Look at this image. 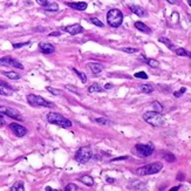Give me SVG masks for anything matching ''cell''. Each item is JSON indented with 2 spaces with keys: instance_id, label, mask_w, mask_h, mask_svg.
<instances>
[{
  "instance_id": "35",
  "label": "cell",
  "mask_w": 191,
  "mask_h": 191,
  "mask_svg": "<svg viewBox=\"0 0 191 191\" xmlns=\"http://www.w3.org/2000/svg\"><path fill=\"white\" fill-rule=\"evenodd\" d=\"M175 52H176V54L179 55V57H187V54H188V52H187L184 48H177Z\"/></svg>"
},
{
  "instance_id": "16",
  "label": "cell",
  "mask_w": 191,
  "mask_h": 191,
  "mask_svg": "<svg viewBox=\"0 0 191 191\" xmlns=\"http://www.w3.org/2000/svg\"><path fill=\"white\" fill-rule=\"evenodd\" d=\"M135 27H136L138 31L143 32V33H147V34H150V33H151V29H150L145 24H143V22H141V21H136V22H135Z\"/></svg>"
},
{
  "instance_id": "25",
  "label": "cell",
  "mask_w": 191,
  "mask_h": 191,
  "mask_svg": "<svg viewBox=\"0 0 191 191\" xmlns=\"http://www.w3.org/2000/svg\"><path fill=\"white\" fill-rule=\"evenodd\" d=\"M11 190H12V191H24V190H25L24 183H22L21 181H19V182H15V183L12 185Z\"/></svg>"
},
{
  "instance_id": "9",
  "label": "cell",
  "mask_w": 191,
  "mask_h": 191,
  "mask_svg": "<svg viewBox=\"0 0 191 191\" xmlns=\"http://www.w3.org/2000/svg\"><path fill=\"white\" fill-rule=\"evenodd\" d=\"M10 128H11V130L14 133V135L18 136V137H24L25 135L27 134V129H26L25 127L18 124V123H11V124H10Z\"/></svg>"
},
{
  "instance_id": "27",
  "label": "cell",
  "mask_w": 191,
  "mask_h": 191,
  "mask_svg": "<svg viewBox=\"0 0 191 191\" xmlns=\"http://www.w3.org/2000/svg\"><path fill=\"white\" fill-rule=\"evenodd\" d=\"M95 122L98 123V124H103V126H110L112 124L108 118H104V117H97L95 120Z\"/></svg>"
},
{
  "instance_id": "38",
  "label": "cell",
  "mask_w": 191,
  "mask_h": 191,
  "mask_svg": "<svg viewBox=\"0 0 191 191\" xmlns=\"http://www.w3.org/2000/svg\"><path fill=\"white\" fill-rule=\"evenodd\" d=\"M29 45V42H22V43H13V48H21L24 46Z\"/></svg>"
},
{
  "instance_id": "23",
  "label": "cell",
  "mask_w": 191,
  "mask_h": 191,
  "mask_svg": "<svg viewBox=\"0 0 191 191\" xmlns=\"http://www.w3.org/2000/svg\"><path fill=\"white\" fill-rule=\"evenodd\" d=\"M141 59H142L144 62H147L150 67H154V68H155V67H158V65H159L158 61L155 60V59H147V57H141Z\"/></svg>"
},
{
  "instance_id": "50",
  "label": "cell",
  "mask_w": 191,
  "mask_h": 191,
  "mask_svg": "<svg viewBox=\"0 0 191 191\" xmlns=\"http://www.w3.org/2000/svg\"><path fill=\"white\" fill-rule=\"evenodd\" d=\"M187 57H191V53H190V52H188V54H187Z\"/></svg>"
},
{
  "instance_id": "5",
  "label": "cell",
  "mask_w": 191,
  "mask_h": 191,
  "mask_svg": "<svg viewBox=\"0 0 191 191\" xmlns=\"http://www.w3.org/2000/svg\"><path fill=\"white\" fill-rule=\"evenodd\" d=\"M27 102L33 107H48V108H53L54 107V103L48 102L43 97L34 95V94H28L27 95Z\"/></svg>"
},
{
  "instance_id": "30",
  "label": "cell",
  "mask_w": 191,
  "mask_h": 191,
  "mask_svg": "<svg viewBox=\"0 0 191 191\" xmlns=\"http://www.w3.org/2000/svg\"><path fill=\"white\" fill-rule=\"evenodd\" d=\"M153 107L155 108V112H158V113H162V112H163V106H162L158 101H154Z\"/></svg>"
},
{
  "instance_id": "17",
  "label": "cell",
  "mask_w": 191,
  "mask_h": 191,
  "mask_svg": "<svg viewBox=\"0 0 191 191\" xmlns=\"http://www.w3.org/2000/svg\"><path fill=\"white\" fill-rule=\"evenodd\" d=\"M88 66H89L90 71H92L94 74H100V73L103 71V66L100 65V63H97V62H90Z\"/></svg>"
},
{
  "instance_id": "14",
  "label": "cell",
  "mask_w": 191,
  "mask_h": 191,
  "mask_svg": "<svg viewBox=\"0 0 191 191\" xmlns=\"http://www.w3.org/2000/svg\"><path fill=\"white\" fill-rule=\"evenodd\" d=\"M144 187H145V183H144V182L135 181V182H131V183L128 185V189H129V190H143Z\"/></svg>"
},
{
  "instance_id": "18",
  "label": "cell",
  "mask_w": 191,
  "mask_h": 191,
  "mask_svg": "<svg viewBox=\"0 0 191 191\" xmlns=\"http://www.w3.org/2000/svg\"><path fill=\"white\" fill-rule=\"evenodd\" d=\"M12 94V89L5 83V82H0V95H11Z\"/></svg>"
},
{
  "instance_id": "24",
  "label": "cell",
  "mask_w": 191,
  "mask_h": 191,
  "mask_svg": "<svg viewBox=\"0 0 191 191\" xmlns=\"http://www.w3.org/2000/svg\"><path fill=\"white\" fill-rule=\"evenodd\" d=\"M88 90H89V93H101V92L103 90V88H102L100 84H97V83H93V84L88 88Z\"/></svg>"
},
{
  "instance_id": "49",
  "label": "cell",
  "mask_w": 191,
  "mask_h": 191,
  "mask_svg": "<svg viewBox=\"0 0 191 191\" xmlns=\"http://www.w3.org/2000/svg\"><path fill=\"white\" fill-rule=\"evenodd\" d=\"M45 190H46V191H51V190H52V188H49V187H47V188H46Z\"/></svg>"
},
{
  "instance_id": "4",
  "label": "cell",
  "mask_w": 191,
  "mask_h": 191,
  "mask_svg": "<svg viewBox=\"0 0 191 191\" xmlns=\"http://www.w3.org/2000/svg\"><path fill=\"white\" fill-rule=\"evenodd\" d=\"M47 120H48L49 123L60 126V127H62V128H69V127H72V121H69L68 118H66L65 116L57 114V113H49V114L47 115Z\"/></svg>"
},
{
  "instance_id": "43",
  "label": "cell",
  "mask_w": 191,
  "mask_h": 191,
  "mask_svg": "<svg viewBox=\"0 0 191 191\" xmlns=\"http://www.w3.org/2000/svg\"><path fill=\"white\" fill-rule=\"evenodd\" d=\"M167 1H168V2H169V4H172V5H176V4H177V2H178V1H177V0H167Z\"/></svg>"
},
{
  "instance_id": "20",
  "label": "cell",
  "mask_w": 191,
  "mask_h": 191,
  "mask_svg": "<svg viewBox=\"0 0 191 191\" xmlns=\"http://www.w3.org/2000/svg\"><path fill=\"white\" fill-rule=\"evenodd\" d=\"M43 8H45V11H48V12H57L59 11V5L57 2H48Z\"/></svg>"
},
{
  "instance_id": "31",
  "label": "cell",
  "mask_w": 191,
  "mask_h": 191,
  "mask_svg": "<svg viewBox=\"0 0 191 191\" xmlns=\"http://www.w3.org/2000/svg\"><path fill=\"white\" fill-rule=\"evenodd\" d=\"M122 52L128 53V54H134V53L138 52V49L137 48H131V47H124V48H122Z\"/></svg>"
},
{
  "instance_id": "2",
  "label": "cell",
  "mask_w": 191,
  "mask_h": 191,
  "mask_svg": "<svg viewBox=\"0 0 191 191\" xmlns=\"http://www.w3.org/2000/svg\"><path fill=\"white\" fill-rule=\"evenodd\" d=\"M143 120L145 122H148L149 124L155 126V127H159V126H163L164 124V116L158 113V112H147L143 114Z\"/></svg>"
},
{
  "instance_id": "19",
  "label": "cell",
  "mask_w": 191,
  "mask_h": 191,
  "mask_svg": "<svg viewBox=\"0 0 191 191\" xmlns=\"http://www.w3.org/2000/svg\"><path fill=\"white\" fill-rule=\"evenodd\" d=\"M79 179H80V182H81V183H83L84 185H88V187H92V185H94V179H93V177H92V176H88V175H86V176H82V177H80Z\"/></svg>"
},
{
  "instance_id": "12",
  "label": "cell",
  "mask_w": 191,
  "mask_h": 191,
  "mask_svg": "<svg viewBox=\"0 0 191 191\" xmlns=\"http://www.w3.org/2000/svg\"><path fill=\"white\" fill-rule=\"evenodd\" d=\"M0 113L4 115H7L12 118H18L20 120V115L19 112L15 110V109H11V108H0Z\"/></svg>"
},
{
  "instance_id": "45",
  "label": "cell",
  "mask_w": 191,
  "mask_h": 191,
  "mask_svg": "<svg viewBox=\"0 0 191 191\" xmlns=\"http://www.w3.org/2000/svg\"><path fill=\"white\" fill-rule=\"evenodd\" d=\"M5 124V122H4V118L2 117H0V127H2Z\"/></svg>"
},
{
  "instance_id": "33",
  "label": "cell",
  "mask_w": 191,
  "mask_h": 191,
  "mask_svg": "<svg viewBox=\"0 0 191 191\" xmlns=\"http://www.w3.org/2000/svg\"><path fill=\"white\" fill-rule=\"evenodd\" d=\"M89 21H90L92 24H94L95 26H97V27H103V22H102L101 20H98L97 18H90Z\"/></svg>"
},
{
  "instance_id": "44",
  "label": "cell",
  "mask_w": 191,
  "mask_h": 191,
  "mask_svg": "<svg viewBox=\"0 0 191 191\" xmlns=\"http://www.w3.org/2000/svg\"><path fill=\"white\" fill-rule=\"evenodd\" d=\"M179 188H181V185H178V187H175V188H171L170 190L171 191H176V190H179Z\"/></svg>"
},
{
  "instance_id": "39",
  "label": "cell",
  "mask_w": 191,
  "mask_h": 191,
  "mask_svg": "<svg viewBox=\"0 0 191 191\" xmlns=\"http://www.w3.org/2000/svg\"><path fill=\"white\" fill-rule=\"evenodd\" d=\"M66 89H68V90H72V92H74L75 94H79V90H77V88H75V87H73V86L66 84Z\"/></svg>"
},
{
  "instance_id": "51",
  "label": "cell",
  "mask_w": 191,
  "mask_h": 191,
  "mask_svg": "<svg viewBox=\"0 0 191 191\" xmlns=\"http://www.w3.org/2000/svg\"><path fill=\"white\" fill-rule=\"evenodd\" d=\"M188 4H189V6L191 7V0H188Z\"/></svg>"
},
{
  "instance_id": "26",
  "label": "cell",
  "mask_w": 191,
  "mask_h": 191,
  "mask_svg": "<svg viewBox=\"0 0 191 191\" xmlns=\"http://www.w3.org/2000/svg\"><path fill=\"white\" fill-rule=\"evenodd\" d=\"M154 86L151 84H142L141 86V90L143 92V93H145V94H150V93H153L154 92Z\"/></svg>"
},
{
  "instance_id": "15",
  "label": "cell",
  "mask_w": 191,
  "mask_h": 191,
  "mask_svg": "<svg viewBox=\"0 0 191 191\" xmlns=\"http://www.w3.org/2000/svg\"><path fill=\"white\" fill-rule=\"evenodd\" d=\"M67 6L68 7H72L76 11H84L87 8V4L86 2H67Z\"/></svg>"
},
{
  "instance_id": "28",
  "label": "cell",
  "mask_w": 191,
  "mask_h": 191,
  "mask_svg": "<svg viewBox=\"0 0 191 191\" xmlns=\"http://www.w3.org/2000/svg\"><path fill=\"white\" fill-rule=\"evenodd\" d=\"M159 40V42H162V43H164L168 48H170V49H173V45H172V42L169 40V39L167 38H159L158 39Z\"/></svg>"
},
{
  "instance_id": "13",
  "label": "cell",
  "mask_w": 191,
  "mask_h": 191,
  "mask_svg": "<svg viewBox=\"0 0 191 191\" xmlns=\"http://www.w3.org/2000/svg\"><path fill=\"white\" fill-rule=\"evenodd\" d=\"M130 11L135 13L136 15H138V17H141V18H144V17H147L148 15V13H147V11L144 10V8H142L141 6H136V5H131L130 7Z\"/></svg>"
},
{
  "instance_id": "1",
  "label": "cell",
  "mask_w": 191,
  "mask_h": 191,
  "mask_svg": "<svg viewBox=\"0 0 191 191\" xmlns=\"http://www.w3.org/2000/svg\"><path fill=\"white\" fill-rule=\"evenodd\" d=\"M163 169V163L161 162H154L150 164H147V165H143L141 168H138L136 170V173L140 175V176H147V175H154V173H157Z\"/></svg>"
},
{
  "instance_id": "21",
  "label": "cell",
  "mask_w": 191,
  "mask_h": 191,
  "mask_svg": "<svg viewBox=\"0 0 191 191\" xmlns=\"http://www.w3.org/2000/svg\"><path fill=\"white\" fill-rule=\"evenodd\" d=\"M2 74L6 77L11 79V80H19L20 77H21V75L18 74V73H15V72H2Z\"/></svg>"
},
{
  "instance_id": "48",
  "label": "cell",
  "mask_w": 191,
  "mask_h": 191,
  "mask_svg": "<svg viewBox=\"0 0 191 191\" xmlns=\"http://www.w3.org/2000/svg\"><path fill=\"white\" fill-rule=\"evenodd\" d=\"M177 179H181V181H182V179H183V176H182V175L179 173V175L177 176Z\"/></svg>"
},
{
  "instance_id": "41",
  "label": "cell",
  "mask_w": 191,
  "mask_h": 191,
  "mask_svg": "<svg viewBox=\"0 0 191 191\" xmlns=\"http://www.w3.org/2000/svg\"><path fill=\"white\" fill-rule=\"evenodd\" d=\"M37 2H38L40 6H42V7H45L47 4H48V0H37Z\"/></svg>"
},
{
  "instance_id": "29",
  "label": "cell",
  "mask_w": 191,
  "mask_h": 191,
  "mask_svg": "<svg viewBox=\"0 0 191 191\" xmlns=\"http://www.w3.org/2000/svg\"><path fill=\"white\" fill-rule=\"evenodd\" d=\"M73 71L77 74V76H79V79L81 80L82 83H86V82H87V76H86V74H83L82 72H79L77 69H75V68H73Z\"/></svg>"
},
{
  "instance_id": "3",
  "label": "cell",
  "mask_w": 191,
  "mask_h": 191,
  "mask_svg": "<svg viewBox=\"0 0 191 191\" xmlns=\"http://www.w3.org/2000/svg\"><path fill=\"white\" fill-rule=\"evenodd\" d=\"M107 21L109 24L110 27L117 28L118 26H121L122 21H123V14L120 10L113 8L107 13Z\"/></svg>"
},
{
  "instance_id": "11",
  "label": "cell",
  "mask_w": 191,
  "mask_h": 191,
  "mask_svg": "<svg viewBox=\"0 0 191 191\" xmlns=\"http://www.w3.org/2000/svg\"><path fill=\"white\" fill-rule=\"evenodd\" d=\"M39 49L43 54H52L55 51V47L48 42H41V43H39Z\"/></svg>"
},
{
  "instance_id": "6",
  "label": "cell",
  "mask_w": 191,
  "mask_h": 191,
  "mask_svg": "<svg viewBox=\"0 0 191 191\" xmlns=\"http://www.w3.org/2000/svg\"><path fill=\"white\" fill-rule=\"evenodd\" d=\"M92 158V149L88 147L80 148L75 154V161L80 164H86Z\"/></svg>"
},
{
  "instance_id": "34",
  "label": "cell",
  "mask_w": 191,
  "mask_h": 191,
  "mask_svg": "<svg viewBox=\"0 0 191 191\" xmlns=\"http://www.w3.org/2000/svg\"><path fill=\"white\" fill-rule=\"evenodd\" d=\"M77 190H80V188L76 187L75 184H73V183L68 184V185L65 188V191H77Z\"/></svg>"
},
{
  "instance_id": "22",
  "label": "cell",
  "mask_w": 191,
  "mask_h": 191,
  "mask_svg": "<svg viewBox=\"0 0 191 191\" xmlns=\"http://www.w3.org/2000/svg\"><path fill=\"white\" fill-rule=\"evenodd\" d=\"M162 157H163L165 161H168V162H175V161H176L175 155H172V154L169 153V151H162Z\"/></svg>"
},
{
  "instance_id": "46",
  "label": "cell",
  "mask_w": 191,
  "mask_h": 191,
  "mask_svg": "<svg viewBox=\"0 0 191 191\" xmlns=\"http://www.w3.org/2000/svg\"><path fill=\"white\" fill-rule=\"evenodd\" d=\"M112 87H113V84H109V83H108V84H106L104 88H106V89H109V88H112Z\"/></svg>"
},
{
  "instance_id": "10",
  "label": "cell",
  "mask_w": 191,
  "mask_h": 191,
  "mask_svg": "<svg viewBox=\"0 0 191 191\" xmlns=\"http://www.w3.org/2000/svg\"><path fill=\"white\" fill-rule=\"evenodd\" d=\"M62 29L72 35H76L79 33L83 32V27L79 24H74V25H71V26H66V27H62Z\"/></svg>"
},
{
  "instance_id": "53",
  "label": "cell",
  "mask_w": 191,
  "mask_h": 191,
  "mask_svg": "<svg viewBox=\"0 0 191 191\" xmlns=\"http://www.w3.org/2000/svg\"><path fill=\"white\" fill-rule=\"evenodd\" d=\"M0 28H1V26H0Z\"/></svg>"
},
{
  "instance_id": "8",
  "label": "cell",
  "mask_w": 191,
  "mask_h": 191,
  "mask_svg": "<svg viewBox=\"0 0 191 191\" xmlns=\"http://www.w3.org/2000/svg\"><path fill=\"white\" fill-rule=\"evenodd\" d=\"M0 66H6V67H14V68H19L24 69V66L20 63L18 60L12 59L10 57H0Z\"/></svg>"
},
{
  "instance_id": "40",
  "label": "cell",
  "mask_w": 191,
  "mask_h": 191,
  "mask_svg": "<svg viewBox=\"0 0 191 191\" xmlns=\"http://www.w3.org/2000/svg\"><path fill=\"white\" fill-rule=\"evenodd\" d=\"M129 157L128 156H120V157H116V158H113L112 162H116V161H123V159H128Z\"/></svg>"
},
{
  "instance_id": "37",
  "label": "cell",
  "mask_w": 191,
  "mask_h": 191,
  "mask_svg": "<svg viewBox=\"0 0 191 191\" xmlns=\"http://www.w3.org/2000/svg\"><path fill=\"white\" fill-rule=\"evenodd\" d=\"M135 77H137V79H148V75L144 73V72H137L136 74H135Z\"/></svg>"
},
{
  "instance_id": "42",
  "label": "cell",
  "mask_w": 191,
  "mask_h": 191,
  "mask_svg": "<svg viewBox=\"0 0 191 191\" xmlns=\"http://www.w3.org/2000/svg\"><path fill=\"white\" fill-rule=\"evenodd\" d=\"M59 35H60V32H52V33H49L48 37H59Z\"/></svg>"
},
{
  "instance_id": "36",
  "label": "cell",
  "mask_w": 191,
  "mask_h": 191,
  "mask_svg": "<svg viewBox=\"0 0 191 191\" xmlns=\"http://www.w3.org/2000/svg\"><path fill=\"white\" fill-rule=\"evenodd\" d=\"M185 92H187V88H185V87H182V88H181V90L175 92V93H173V95L176 96V97H181V96L183 95Z\"/></svg>"
},
{
  "instance_id": "47",
  "label": "cell",
  "mask_w": 191,
  "mask_h": 191,
  "mask_svg": "<svg viewBox=\"0 0 191 191\" xmlns=\"http://www.w3.org/2000/svg\"><path fill=\"white\" fill-rule=\"evenodd\" d=\"M107 182L108 183H114V179L113 178H107Z\"/></svg>"
},
{
  "instance_id": "52",
  "label": "cell",
  "mask_w": 191,
  "mask_h": 191,
  "mask_svg": "<svg viewBox=\"0 0 191 191\" xmlns=\"http://www.w3.org/2000/svg\"><path fill=\"white\" fill-rule=\"evenodd\" d=\"M0 117H2V116H1V115H0Z\"/></svg>"
},
{
  "instance_id": "32",
  "label": "cell",
  "mask_w": 191,
  "mask_h": 191,
  "mask_svg": "<svg viewBox=\"0 0 191 191\" xmlns=\"http://www.w3.org/2000/svg\"><path fill=\"white\" fill-rule=\"evenodd\" d=\"M48 92H51L53 95H57V96H59V95H61L62 94V92L60 90V89H57V88H52V87H47L46 88Z\"/></svg>"
},
{
  "instance_id": "7",
  "label": "cell",
  "mask_w": 191,
  "mask_h": 191,
  "mask_svg": "<svg viewBox=\"0 0 191 191\" xmlns=\"http://www.w3.org/2000/svg\"><path fill=\"white\" fill-rule=\"evenodd\" d=\"M135 149H136V153L138 156L141 157H148L150 155H153L154 150V145L151 143H148V144H136L135 145Z\"/></svg>"
}]
</instances>
